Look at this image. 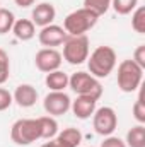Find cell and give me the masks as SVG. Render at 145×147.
<instances>
[{
	"mask_svg": "<svg viewBox=\"0 0 145 147\" xmlns=\"http://www.w3.org/2000/svg\"><path fill=\"white\" fill-rule=\"evenodd\" d=\"M87 67L89 74L96 79H106L116 67V51L106 45L97 46L92 53H89Z\"/></svg>",
	"mask_w": 145,
	"mask_h": 147,
	"instance_id": "1",
	"label": "cell"
},
{
	"mask_svg": "<svg viewBox=\"0 0 145 147\" xmlns=\"http://www.w3.org/2000/svg\"><path fill=\"white\" fill-rule=\"evenodd\" d=\"M97 16L85 9V7H80L77 10L70 12L65 19H63V29L67 31L68 36H82L85 34L87 31H91L96 24H97Z\"/></svg>",
	"mask_w": 145,
	"mask_h": 147,
	"instance_id": "2",
	"label": "cell"
},
{
	"mask_svg": "<svg viewBox=\"0 0 145 147\" xmlns=\"http://www.w3.org/2000/svg\"><path fill=\"white\" fill-rule=\"evenodd\" d=\"M144 80V69L140 65H137L132 58L123 60L118 65V74H116V82L119 91L123 92H135L137 89H140Z\"/></svg>",
	"mask_w": 145,
	"mask_h": 147,
	"instance_id": "3",
	"label": "cell"
},
{
	"mask_svg": "<svg viewBox=\"0 0 145 147\" xmlns=\"http://www.w3.org/2000/svg\"><path fill=\"white\" fill-rule=\"evenodd\" d=\"M10 139L17 146H29L41 140V125L38 118H21L10 128Z\"/></svg>",
	"mask_w": 145,
	"mask_h": 147,
	"instance_id": "4",
	"label": "cell"
},
{
	"mask_svg": "<svg viewBox=\"0 0 145 147\" xmlns=\"http://www.w3.org/2000/svg\"><path fill=\"white\" fill-rule=\"evenodd\" d=\"M68 87L72 89L77 96H89L94 99H101L103 96V86L99 82V79H96L94 75L89 72H75L68 77Z\"/></svg>",
	"mask_w": 145,
	"mask_h": 147,
	"instance_id": "5",
	"label": "cell"
},
{
	"mask_svg": "<svg viewBox=\"0 0 145 147\" xmlns=\"http://www.w3.org/2000/svg\"><path fill=\"white\" fill-rule=\"evenodd\" d=\"M89 38L87 34L82 36H67L63 41V53L62 58L65 62H68L70 65H80L84 62H87L89 57Z\"/></svg>",
	"mask_w": 145,
	"mask_h": 147,
	"instance_id": "6",
	"label": "cell"
},
{
	"mask_svg": "<svg viewBox=\"0 0 145 147\" xmlns=\"http://www.w3.org/2000/svg\"><path fill=\"white\" fill-rule=\"evenodd\" d=\"M92 127L96 130L97 135L101 137H108L113 135L116 127H118V115L111 106H101L96 108L92 115Z\"/></svg>",
	"mask_w": 145,
	"mask_h": 147,
	"instance_id": "7",
	"label": "cell"
},
{
	"mask_svg": "<svg viewBox=\"0 0 145 147\" xmlns=\"http://www.w3.org/2000/svg\"><path fill=\"white\" fill-rule=\"evenodd\" d=\"M72 99L65 91H50L44 96L43 108L50 116H62L70 111Z\"/></svg>",
	"mask_w": 145,
	"mask_h": 147,
	"instance_id": "8",
	"label": "cell"
},
{
	"mask_svg": "<svg viewBox=\"0 0 145 147\" xmlns=\"http://www.w3.org/2000/svg\"><path fill=\"white\" fill-rule=\"evenodd\" d=\"M62 53L56 48H41L34 57V63L39 72L50 74L53 70H58L62 67Z\"/></svg>",
	"mask_w": 145,
	"mask_h": 147,
	"instance_id": "9",
	"label": "cell"
},
{
	"mask_svg": "<svg viewBox=\"0 0 145 147\" xmlns=\"http://www.w3.org/2000/svg\"><path fill=\"white\" fill-rule=\"evenodd\" d=\"M67 31L62 26L56 24H50L41 28V31L38 33V39L44 48H56L60 45H63V41L67 39Z\"/></svg>",
	"mask_w": 145,
	"mask_h": 147,
	"instance_id": "10",
	"label": "cell"
},
{
	"mask_svg": "<svg viewBox=\"0 0 145 147\" xmlns=\"http://www.w3.org/2000/svg\"><path fill=\"white\" fill-rule=\"evenodd\" d=\"M56 17V9L53 3H48V2H41L38 3L36 7L33 9L31 12V21L34 26H39V28H44V26H50L53 24Z\"/></svg>",
	"mask_w": 145,
	"mask_h": 147,
	"instance_id": "11",
	"label": "cell"
},
{
	"mask_svg": "<svg viewBox=\"0 0 145 147\" xmlns=\"http://www.w3.org/2000/svg\"><path fill=\"white\" fill-rule=\"evenodd\" d=\"M97 108V99L89 98V96H77L70 105L72 113L79 120H87L94 115V111Z\"/></svg>",
	"mask_w": 145,
	"mask_h": 147,
	"instance_id": "12",
	"label": "cell"
},
{
	"mask_svg": "<svg viewBox=\"0 0 145 147\" xmlns=\"http://www.w3.org/2000/svg\"><path fill=\"white\" fill-rule=\"evenodd\" d=\"M14 103H17V106L21 108H31L34 106L38 101V91L34 86L31 84H19L12 94Z\"/></svg>",
	"mask_w": 145,
	"mask_h": 147,
	"instance_id": "13",
	"label": "cell"
},
{
	"mask_svg": "<svg viewBox=\"0 0 145 147\" xmlns=\"http://www.w3.org/2000/svg\"><path fill=\"white\" fill-rule=\"evenodd\" d=\"M12 34L19 41H29L36 36V26L31 19H15L12 26Z\"/></svg>",
	"mask_w": 145,
	"mask_h": 147,
	"instance_id": "14",
	"label": "cell"
},
{
	"mask_svg": "<svg viewBox=\"0 0 145 147\" xmlns=\"http://www.w3.org/2000/svg\"><path fill=\"white\" fill-rule=\"evenodd\" d=\"M44 84L50 91H65L68 87V75L63 70H53V72L46 74L44 77Z\"/></svg>",
	"mask_w": 145,
	"mask_h": 147,
	"instance_id": "15",
	"label": "cell"
},
{
	"mask_svg": "<svg viewBox=\"0 0 145 147\" xmlns=\"http://www.w3.org/2000/svg\"><path fill=\"white\" fill-rule=\"evenodd\" d=\"M125 144H126V147H145V127L142 123L132 127L126 132Z\"/></svg>",
	"mask_w": 145,
	"mask_h": 147,
	"instance_id": "16",
	"label": "cell"
},
{
	"mask_svg": "<svg viewBox=\"0 0 145 147\" xmlns=\"http://www.w3.org/2000/svg\"><path fill=\"white\" fill-rule=\"evenodd\" d=\"M39 125H41V139L50 140L53 137H56L58 134V121L55 120V116H39Z\"/></svg>",
	"mask_w": 145,
	"mask_h": 147,
	"instance_id": "17",
	"label": "cell"
},
{
	"mask_svg": "<svg viewBox=\"0 0 145 147\" xmlns=\"http://www.w3.org/2000/svg\"><path fill=\"white\" fill-rule=\"evenodd\" d=\"M56 139H60L65 146H68V147H79L80 142H82V132L79 128L68 127V128L62 130L60 134H56Z\"/></svg>",
	"mask_w": 145,
	"mask_h": 147,
	"instance_id": "18",
	"label": "cell"
},
{
	"mask_svg": "<svg viewBox=\"0 0 145 147\" xmlns=\"http://www.w3.org/2000/svg\"><path fill=\"white\" fill-rule=\"evenodd\" d=\"M111 7L119 16H128L138 7V0H111Z\"/></svg>",
	"mask_w": 145,
	"mask_h": 147,
	"instance_id": "19",
	"label": "cell"
},
{
	"mask_svg": "<svg viewBox=\"0 0 145 147\" xmlns=\"http://www.w3.org/2000/svg\"><path fill=\"white\" fill-rule=\"evenodd\" d=\"M132 28H133L135 33L145 34V7L138 5L132 12Z\"/></svg>",
	"mask_w": 145,
	"mask_h": 147,
	"instance_id": "20",
	"label": "cell"
},
{
	"mask_svg": "<svg viewBox=\"0 0 145 147\" xmlns=\"http://www.w3.org/2000/svg\"><path fill=\"white\" fill-rule=\"evenodd\" d=\"M84 7L101 17L111 9V0H84Z\"/></svg>",
	"mask_w": 145,
	"mask_h": 147,
	"instance_id": "21",
	"label": "cell"
},
{
	"mask_svg": "<svg viewBox=\"0 0 145 147\" xmlns=\"http://www.w3.org/2000/svg\"><path fill=\"white\" fill-rule=\"evenodd\" d=\"M14 22H15L14 12H10L9 9H2V7H0V34L10 33Z\"/></svg>",
	"mask_w": 145,
	"mask_h": 147,
	"instance_id": "22",
	"label": "cell"
},
{
	"mask_svg": "<svg viewBox=\"0 0 145 147\" xmlns=\"http://www.w3.org/2000/svg\"><path fill=\"white\" fill-rule=\"evenodd\" d=\"M9 75H10V60L7 51L0 48V86H3L9 80Z\"/></svg>",
	"mask_w": 145,
	"mask_h": 147,
	"instance_id": "23",
	"label": "cell"
},
{
	"mask_svg": "<svg viewBox=\"0 0 145 147\" xmlns=\"http://www.w3.org/2000/svg\"><path fill=\"white\" fill-rule=\"evenodd\" d=\"M133 118L138 121V123H145V101H144V91H140V94H138V98H137V101H135V105H133Z\"/></svg>",
	"mask_w": 145,
	"mask_h": 147,
	"instance_id": "24",
	"label": "cell"
},
{
	"mask_svg": "<svg viewBox=\"0 0 145 147\" xmlns=\"http://www.w3.org/2000/svg\"><path fill=\"white\" fill-rule=\"evenodd\" d=\"M14 103V98H12V92H9L5 87H0V111L9 110Z\"/></svg>",
	"mask_w": 145,
	"mask_h": 147,
	"instance_id": "25",
	"label": "cell"
},
{
	"mask_svg": "<svg viewBox=\"0 0 145 147\" xmlns=\"http://www.w3.org/2000/svg\"><path fill=\"white\" fill-rule=\"evenodd\" d=\"M99 147H126V144H125V140H121L116 135H108V137H104V140L101 142Z\"/></svg>",
	"mask_w": 145,
	"mask_h": 147,
	"instance_id": "26",
	"label": "cell"
},
{
	"mask_svg": "<svg viewBox=\"0 0 145 147\" xmlns=\"http://www.w3.org/2000/svg\"><path fill=\"white\" fill-rule=\"evenodd\" d=\"M137 65H140L142 69H145V45H140L135 53H133V58H132Z\"/></svg>",
	"mask_w": 145,
	"mask_h": 147,
	"instance_id": "27",
	"label": "cell"
},
{
	"mask_svg": "<svg viewBox=\"0 0 145 147\" xmlns=\"http://www.w3.org/2000/svg\"><path fill=\"white\" fill-rule=\"evenodd\" d=\"M46 144V147H68V146H65L60 139H56V137H53V139H50L48 142H44Z\"/></svg>",
	"mask_w": 145,
	"mask_h": 147,
	"instance_id": "28",
	"label": "cell"
},
{
	"mask_svg": "<svg viewBox=\"0 0 145 147\" xmlns=\"http://www.w3.org/2000/svg\"><path fill=\"white\" fill-rule=\"evenodd\" d=\"M14 2H15V5H17V7H21V9H28V7L34 5V2H36V0H14Z\"/></svg>",
	"mask_w": 145,
	"mask_h": 147,
	"instance_id": "29",
	"label": "cell"
},
{
	"mask_svg": "<svg viewBox=\"0 0 145 147\" xmlns=\"http://www.w3.org/2000/svg\"><path fill=\"white\" fill-rule=\"evenodd\" d=\"M39 147H46V144H43V146H39Z\"/></svg>",
	"mask_w": 145,
	"mask_h": 147,
	"instance_id": "30",
	"label": "cell"
}]
</instances>
